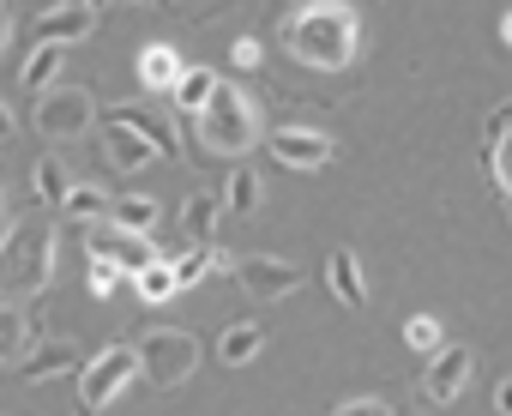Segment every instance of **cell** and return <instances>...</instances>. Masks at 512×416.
<instances>
[{
  "mask_svg": "<svg viewBox=\"0 0 512 416\" xmlns=\"http://www.w3.org/2000/svg\"><path fill=\"white\" fill-rule=\"evenodd\" d=\"M97 139H103V157H109V169H115V175H139V169H151L157 157H175L169 121L145 115L139 103L109 109V115H103V127H97Z\"/></svg>",
  "mask_w": 512,
  "mask_h": 416,
  "instance_id": "cell-3",
  "label": "cell"
},
{
  "mask_svg": "<svg viewBox=\"0 0 512 416\" xmlns=\"http://www.w3.org/2000/svg\"><path fill=\"white\" fill-rule=\"evenodd\" d=\"M0 139H13V109L0 103Z\"/></svg>",
  "mask_w": 512,
  "mask_h": 416,
  "instance_id": "cell-33",
  "label": "cell"
},
{
  "mask_svg": "<svg viewBox=\"0 0 512 416\" xmlns=\"http://www.w3.org/2000/svg\"><path fill=\"white\" fill-rule=\"evenodd\" d=\"M31 181H37V199H43V205H61V199H67V187H73V175H67V163H61V157H43V163L31 169Z\"/></svg>",
  "mask_w": 512,
  "mask_h": 416,
  "instance_id": "cell-25",
  "label": "cell"
},
{
  "mask_svg": "<svg viewBox=\"0 0 512 416\" xmlns=\"http://www.w3.org/2000/svg\"><path fill=\"white\" fill-rule=\"evenodd\" d=\"M217 212H223V193H187V205H181L187 242H211L217 236Z\"/></svg>",
  "mask_w": 512,
  "mask_h": 416,
  "instance_id": "cell-19",
  "label": "cell"
},
{
  "mask_svg": "<svg viewBox=\"0 0 512 416\" xmlns=\"http://www.w3.org/2000/svg\"><path fill=\"white\" fill-rule=\"evenodd\" d=\"M61 61H67V49H61V43H37V49H31V61H25V85L43 97V91L61 79Z\"/></svg>",
  "mask_w": 512,
  "mask_h": 416,
  "instance_id": "cell-23",
  "label": "cell"
},
{
  "mask_svg": "<svg viewBox=\"0 0 512 416\" xmlns=\"http://www.w3.org/2000/svg\"><path fill=\"white\" fill-rule=\"evenodd\" d=\"M199 338L193 332H181V326H157V332H145V344H139V374L151 380V386H181V380H193L199 374Z\"/></svg>",
  "mask_w": 512,
  "mask_h": 416,
  "instance_id": "cell-6",
  "label": "cell"
},
{
  "mask_svg": "<svg viewBox=\"0 0 512 416\" xmlns=\"http://www.w3.org/2000/svg\"><path fill=\"white\" fill-rule=\"evenodd\" d=\"M284 49L308 73H344L362 49V19L344 0H308V7L284 19Z\"/></svg>",
  "mask_w": 512,
  "mask_h": 416,
  "instance_id": "cell-1",
  "label": "cell"
},
{
  "mask_svg": "<svg viewBox=\"0 0 512 416\" xmlns=\"http://www.w3.org/2000/svg\"><path fill=\"white\" fill-rule=\"evenodd\" d=\"M79 7H85V13H103V7H109V0H79Z\"/></svg>",
  "mask_w": 512,
  "mask_h": 416,
  "instance_id": "cell-35",
  "label": "cell"
},
{
  "mask_svg": "<svg viewBox=\"0 0 512 416\" xmlns=\"http://www.w3.org/2000/svg\"><path fill=\"white\" fill-rule=\"evenodd\" d=\"M464 380H470V350H464V344H446V350L428 362V374L416 380V392H422L428 404H452V398L464 392Z\"/></svg>",
  "mask_w": 512,
  "mask_h": 416,
  "instance_id": "cell-11",
  "label": "cell"
},
{
  "mask_svg": "<svg viewBox=\"0 0 512 416\" xmlns=\"http://www.w3.org/2000/svg\"><path fill=\"white\" fill-rule=\"evenodd\" d=\"M7 37H13V13H7V0H0V49H7Z\"/></svg>",
  "mask_w": 512,
  "mask_h": 416,
  "instance_id": "cell-32",
  "label": "cell"
},
{
  "mask_svg": "<svg viewBox=\"0 0 512 416\" xmlns=\"http://www.w3.org/2000/svg\"><path fill=\"white\" fill-rule=\"evenodd\" d=\"M25 350H31V320H25V308L0 302V368H7V362H19Z\"/></svg>",
  "mask_w": 512,
  "mask_h": 416,
  "instance_id": "cell-22",
  "label": "cell"
},
{
  "mask_svg": "<svg viewBox=\"0 0 512 416\" xmlns=\"http://www.w3.org/2000/svg\"><path fill=\"white\" fill-rule=\"evenodd\" d=\"M91 19H97V13H85L79 0H73V7H49V13L37 19V43H61V49H73L79 37H91Z\"/></svg>",
  "mask_w": 512,
  "mask_h": 416,
  "instance_id": "cell-14",
  "label": "cell"
},
{
  "mask_svg": "<svg viewBox=\"0 0 512 416\" xmlns=\"http://www.w3.org/2000/svg\"><path fill=\"white\" fill-rule=\"evenodd\" d=\"M133 290H139V302H145V308H163V302H175V296H181V284H175V266H169V260H151L145 272H133Z\"/></svg>",
  "mask_w": 512,
  "mask_h": 416,
  "instance_id": "cell-21",
  "label": "cell"
},
{
  "mask_svg": "<svg viewBox=\"0 0 512 416\" xmlns=\"http://www.w3.org/2000/svg\"><path fill=\"white\" fill-rule=\"evenodd\" d=\"M133 380H139V344H109V350H97L91 362H79V410H85V416L109 410Z\"/></svg>",
  "mask_w": 512,
  "mask_h": 416,
  "instance_id": "cell-5",
  "label": "cell"
},
{
  "mask_svg": "<svg viewBox=\"0 0 512 416\" xmlns=\"http://www.w3.org/2000/svg\"><path fill=\"white\" fill-rule=\"evenodd\" d=\"M404 344L422 350V356H440V350H446V332H440L434 314H416V320H404Z\"/></svg>",
  "mask_w": 512,
  "mask_h": 416,
  "instance_id": "cell-26",
  "label": "cell"
},
{
  "mask_svg": "<svg viewBox=\"0 0 512 416\" xmlns=\"http://www.w3.org/2000/svg\"><path fill=\"white\" fill-rule=\"evenodd\" d=\"M229 61H235L241 73H247V67H260V43H253V37H235V43H229Z\"/></svg>",
  "mask_w": 512,
  "mask_h": 416,
  "instance_id": "cell-31",
  "label": "cell"
},
{
  "mask_svg": "<svg viewBox=\"0 0 512 416\" xmlns=\"http://www.w3.org/2000/svg\"><path fill=\"white\" fill-rule=\"evenodd\" d=\"M506 43H512V19H506Z\"/></svg>",
  "mask_w": 512,
  "mask_h": 416,
  "instance_id": "cell-37",
  "label": "cell"
},
{
  "mask_svg": "<svg viewBox=\"0 0 512 416\" xmlns=\"http://www.w3.org/2000/svg\"><path fill=\"white\" fill-rule=\"evenodd\" d=\"M85 284H91V296H97V302H109V296H115V284H121V272L91 260V278H85Z\"/></svg>",
  "mask_w": 512,
  "mask_h": 416,
  "instance_id": "cell-29",
  "label": "cell"
},
{
  "mask_svg": "<svg viewBox=\"0 0 512 416\" xmlns=\"http://www.w3.org/2000/svg\"><path fill=\"white\" fill-rule=\"evenodd\" d=\"M85 254L97 260V266H115L121 278H133V272H145L151 260H157V248H151V236H133V230H121V224H85Z\"/></svg>",
  "mask_w": 512,
  "mask_h": 416,
  "instance_id": "cell-8",
  "label": "cell"
},
{
  "mask_svg": "<svg viewBox=\"0 0 512 416\" xmlns=\"http://www.w3.org/2000/svg\"><path fill=\"white\" fill-rule=\"evenodd\" d=\"M500 410H506V416H512V380H506V386H500Z\"/></svg>",
  "mask_w": 512,
  "mask_h": 416,
  "instance_id": "cell-34",
  "label": "cell"
},
{
  "mask_svg": "<svg viewBox=\"0 0 512 416\" xmlns=\"http://www.w3.org/2000/svg\"><path fill=\"white\" fill-rule=\"evenodd\" d=\"M326 284H332V296L344 302V308H368V278H362V260L350 254V248H332L326 254Z\"/></svg>",
  "mask_w": 512,
  "mask_h": 416,
  "instance_id": "cell-12",
  "label": "cell"
},
{
  "mask_svg": "<svg viewBox=\"0 0 512 416\" xmlns=\"http://www.w3.org/2000/svg\"><path fill=\"white\" fill-rule=\"evenodd\" d=\"M266 350V326L260 320H235V326H223V338H217V362L223 368H241V362H253Z\"/></svg>",
  "mask_w": 512,
  "mask_h": 416,
  "instance_id": "cell-15",
  "label": "cell"
},
{
  "mask_svg": "<svg viewBox=\"0 0 512 416\" xmlns=\"http://www.w3.org/2000/svg\"><path fill=\"white\" fill-rule=\"evenodd\" d=\"M169 266H175V284H181V290H193V284L217 266V248H211V242H199L193 254H181V260H169Z\"/></svg>",
  "mask_w": 512,
  "mask_h": 416,
  "instance_id": "cell-27",
  "label": "cell"
},
{
  "mask_svg": "<svg viewBox=\"0 0 512 416\" xmlns=\"http://www.w3.org/2000/svg\"><path fill=\"white\" fill-rule=\"evenodd\" d=\"M55 284V230L49 224H13L0 236V302L25 308L31 296H43Z\"/></svg>",
  "mask_w": 512,
  "mask_h": 416,
  "instance_id": "cell-2",
  "label": "cell"
},
{
  "mask_svg": "<svg viewBox=\"0 0 512 416\" xmlns=\"http://www.w3.org/2000/svg\"><path fill=\"white\" fill-rule=\"evenodd\" d=\"M332 416H398V410H392L386 398H344Z\"/></svg>",
  "mask_w": 512,
  "mask_h": 416,
  "instance_id": "cell-28",
  "label": "cell"
},
{
  "mask_svg": "<svg viewBox=\"0 0 512 416\" xmlns=\"http://www.w3.org/2000/svg\"><path fill=\"white\" fill-rule=\"evenodd\" d=\"M187 73V61L169 49V43H151V49H139V85L145 91H175V79Z\"/></svg>",
  "mask_w": 512,
  "mask_h": 416,
  "instance_id": "cell-16",
  "label": "cell"
},
{
  "mask_svg": "<svg viewBox=\"0 0 512 416\" xmlns=\"http://www.w3.org/2000/svg\"><path fill=\"white\" fill-rule=\"evenodd\" d=\"M133 7H151V0H133Z\"/></svg>",
  "mask_w": 512,
  "mask_h": 416,
  "instance_id": "cell-38",
  "label": "cell"
},
{
  "mask_svg": "<svg viewBox=\"0 0 512 416\" xmlns=\"http://www.w3.org/2000/svg\"><path fill=\"white\" fill-rule=\"evenodd\" d=\"M223 205H229V212H241V218H247V212H260V175H253L247 163L223 175Z\"/></svg>",
  "mask_w": 512,
  "mask_h": 416,
  "instance_id": "cell-24",
  "label": "cell"
},
{
  "mask_svg": "<svg viewBox=\"0 0 512 416\" xmlns=\"http://www.w3.org/2000/svg\"><path fill=\"white\" fill-rule=\"evenodd\" d=\"M266 151H272V163L314 175V169H326L338 157V139L320 133V127H278V133H266Z\"/></svg>",
  "mask_w": 512,
  "mask_h": 416,
  "instance_id": "cell-9",
  "label": "cell"
},
{
  "mask_svg": "<svg viewBox=\"0 0 512 416\" xmlns=\"http://www.w3.org/2000/svg\"><path fill=\"white\" fill-rule=\"evenodd\" d=\"M109 224H121V230H133V236H151L157 199H151V193H121V199H109Z\"/></svg>",
  "mask_w": 512,
  "mask_h": 416,
  "instance_id": "cell-20",
  "label": "cell"
},
{
  "mask_svg": "<svg viewBox=\"0 0 512 416\" xmlns=\"http://www.w3.org/2000/svg\"><path fill=\"white\" fill-rule=\"evenodd\" d=\"M73 368H79V344H73V338H55V344H37V350L25 356L19 380L43 386V380H55V374H73Z\"/></svg>",
  "mask_w": 512,
  "mask_h": 416,
  "instance_id": "cell-13",
  "label": "cell"
},
{
  "mask_svg": "<svg viewBox=\"0 0 512 416\" xmlns=\"http://www.w3.org/2000/svg\"><path fill=\"white\" fill-rule=\"evenodd\" d=\"M0 224H7V187H0Z\"/></svg>",
  "mask_w": 512,
  "mask_h": 416,
  "instance_id": "cell-36",
  "label": "cell"
},
{
  "mask_svg": "<svg viewBox=\"0 0 512 416\" xmlns=\"http://www.w3.org/2000/svg\"><path fill=\"white\" fill-rule=\"evenodd\" d=\"M235 284H241L253 302H284V296H296L302 272H296L290 260H278V254H241V260H235Z\"/></svg>",
  "mask_w": 512,
  "mask_h": 416,
  "instance_id": "cell-10",
  "label": "cell"
},
{
  "mask_svg": "<svg viewBox=\"0 0 512 416\" xmlns=\"http://www.w3.org/2000/svg\"><path fill=\"white\" fill-rule=\"evenodd\" d=\"M199 145L217 157H247L253 139H260V115H253V97L241 85H217V97L199 109Z\"/></svg>",
  "mask_w": 512,
  "mask_h": 416,
  "instance_id": "cell-4",
  "label": "cell"
},
{
  "mask_svg": "<svg viewBox=\"0 0 512 416\" xmlns=\"http://www.w3.org/2000/svg\"><path fill=\"white\" fill-rule=\"evenodd\" d=\"M55 212H61L67 224H103V218H109V193H103V187H91V181H73V187H67V199L55 205Z\"/></svg>",
  "mask_w": 512,
  "mask_h": 416,
  "instance_id": "cell-18",
  "label": "cell"
},
{
  "mask_svg": "<svg viewBox=\"0 0 512 416\" xmlns=\"http://www.w3.org/2000/svg\"><path fill=\"white\" fill-rule=\"evenodd\" d=\"M494 175H500V187L512 193V133H500V145H494Z\"/></svg>",
  "mask_w": 512,
  "mask_h": 416,
  "instance_id": "cell-30",
  "label": "cell"
},
{
  "mask_svg": "<svg viewBox=\"0 0 512 416\" xmlns=\"http://www.w3.org/2000/svg\"><path fill=\"white\" fill-rule=\"evenodd\" d=\"M91 127H97L91 91H79V85H49V91L37 97V133H49V139H85Z\"/></svg>",
  "mask_w": 512,
  "mask_h": 416,
  "instance_id": "cell-7",
  "label": "cell"
},
{
  "mask_svg": "<svg viewBox=\"0 0 512 416\" xmlns=\"http://www.w3.org/2000/svg\"><path fill=\"white\" fill-rule=\"evenodd\" d=\"M217 85H223V79H217L211 67H187V73L175 79V91H169V97H175V109H181L187 121H199V109L217 97Z\"/></svg>",
  "mask_w": 512,
  "mask_h": 416,
  "instance_id": "cell-17",
  "label": "cell"
}]
</instances>
